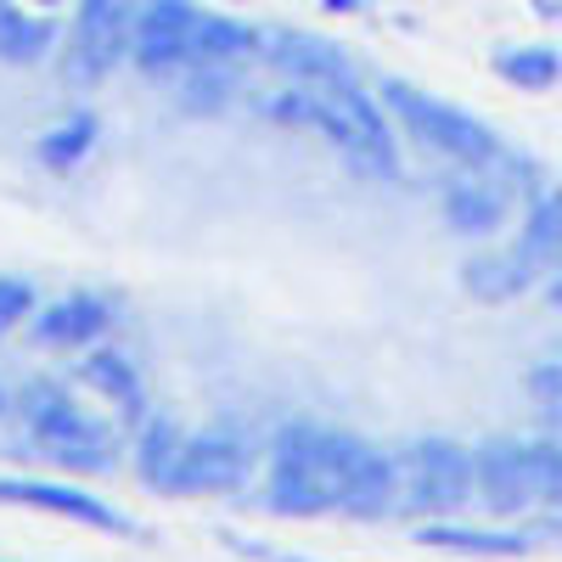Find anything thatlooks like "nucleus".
<instances>
[{"label": "nucleus", "instance_id": "a878e982", "mask_svg": "<svg viewBox=\"0 0 562 562\" xmlns=\"http://www.w3.org/2000/svg\"><path fill=\"white\" fill-rule=\"evenodd\" d=\"M23 315H34V288L18 276H0V333H12Z\"/></svg>", "mask_w": 562, "mask_h": 562}, {"label": "nucleus", "instance_id": "1a4fd4ad", "mask_svg": "<svg viewBox=\"0 0 562 562\" xmlns=\"http://www.w3.org/2000/svg\"><path fill=\"white\" fill-rule=\"evenodd\" d=\"M479 461V501L490 512H524V506H540V490H535V445H518V439H490L473 450Z\"/></svg>", "mask_w": 562, "mask_h": 562}, {"label": "nucleus", "instance_id": "f8f14e48", "mask_svg": "<svg viewBox=\"0 0 562 562\" xmlns=\"http://www.w3.org/2000/svg\"><path fill=\"white\" fill-rule=\"evenodd\" d=\"M389 506H400V461L360 439V450L349 461V484H344V512H355V518H383Z\"/></svg>", "mask_w": 562, "mask_h": 562}, {"label": "nucleus", "instance_id": "aec40b11", "mask_svg": "<svg viewBox=\"0 0 562 562\" xmlns=\"http://www.w3.org/2000/svg\"><path fill=\"white\" fill-rule=\"evenodd\" d=\"M495 74L512 79L518 90H551L562 79V57L551 52V45H506V52L495 57Z\"/></svg>", "mask_w": 562, "mask_h": 562}, {"label": "nucleus", "instance_id": "f257e3e1", "mask_svg": "<svg viewBox=\"0 0 562 562\" xmlns=\"http://www.w3.org/2000/svg\"><path fill=\"white\" fill-rule=\"evenodd\" d=\"M270 119L281 124H304V130H321L333 147L371 180H394L400 175V147L378 113V102L355 90L349 79L338 85H299V90H276L270 102Z\"/></svg>", "mask_w": 562, "mask_h": 562}, {"label": "nucleus", "instance_id": "393cba45", "mask_svg": "<svg viewBox=\"0 0 562 562\" xmlns=\"http://www.w3.org/2000/svg\"><path fill=\"white\" fill-rule=\"evenodd\" d=\"M535 490L540 506H562V445H535Z\"/></svg>", "mask_w": 562, "mask_h": 562}, {"label": "nucleus", "instance_id": "4468645a", "mask_svg": "<svg viewBox=\"0 0 562 562\" xmlns=\"http://www.w3.org/2000/svg\"><path fill=\"white\" fill-rule=\"evenodd\" d=\"M270 63L281 74H293L299 85H338V79H349V57L338 52V45L310 40V34H281L270 45Z\"/></svg>", "mask_w": 562, "mask_h": 562}, {"label": "nucleus", "instance_id": "4be33fe9", "mask_svg": "<svg viewBox=\"0 0 562 562\" xmlns=\"http://www.w3.org/2000/svg\"><path fill=\"white\" fill-rule=\"evenodd\" d=\"M180 434H175V422H147L140 428V450H135V467H140V479L169 490V473H175V461H180Z\"/></svg>", "mask_w": 562, "mask_h": 562}, {"label": "nucleus", "instance_id": "ddd939ff", "mask_svg": "<svg viewBox=\"0 0 562 562\" xmlns=\"http://www.w3.org/2000/svg\"><path fill=\"white\" fill-rule=\"evenodd\" d=\"M506 186L484 180V175H467L445 192V225L461 231V237H490V231L506 220Z\"/></svg>", "mask_w": 562, "mask_h": 562}, {"label": "nucleus", "instance_id": "2eb2a0df", "mask_svg": "<svg viewBox=\"0 0 562 562\" xmlns=\"http://www.w3.org/2000/svg\"><path fill=\"white\" fill-rule=\"evenodd\" d=\"M535 276H540V265H535L524 248L479 254V259H467V293H473V299H490V304H506V299H518Z\"/></svg>", "mask_w": 562, "mask_h": 562}, {"label": "nucleus", "instance_id": "9b49d317", "mask_svg": "<svg viewBox=\"0 0 562 562\" xmlns=\"http://www.w3.org/2000/svg\"><path fill=\"white\" fill-rule=\"evenodd\" d=\"M113 326V304L102 293H68L57 304H45L34 315V338L40 344H52V349H74V344H90V338H102Z\"/></svg>", "mask_w": 562, "mask_h": 562}, {"label": "nucleus", "instance_id": "b1692460", "mask_svg": "<svg viewBox=\"0 0 562 562\" xmlns=\"http://www.w3.org/2000/svg\"><path fill=\"white\" fill-rule=\"evenodd\" d=\"M90 140H97V119H90V113H74L68 124H57L52 135L40 140V158L52 164V169H63V164H79V158L90 153Z\"/></svg>", "mask_w": 562, "mask_h": 562}, {"label": "nucleus", "instance_id": "a211bd4d", "mask_svg": "<svg viewBox=\"0 0 562 562\" xmlns=\"http://www.w3.org/2000/svg\"><path fill=\"white\" fill-rule=\"evenodd\" d=\"M52 23L23 12V7H0V63H40L52 45Z\"/></svg>", "mask_w": 562, "mask_h": 562}, {"label": "nucleus", "instance_id": "0eeeda50", "mask_svg": "<svg viewBox=\"0 0 562 562\" xmlns=\"http://www.w3.org/2000/svg\"><path fill=\"white\" fill-rule=\"evenodd\" d=\"M254 467V450L243 434L231 428H209V434H192L180 445V461L169 473V490L175 495H198V490H237Z\"/></svg>", "mask_w": 562, "mask_h": 562}, {"label": "nucleus", "instance_id": "6ab92c4d", "mask_svg": "<svg viewBox=\"0 0 562 562\" xmlns=\"http://www.w3.org/2000/svg\"><path fill=\"white\" fill-rule=\"evenodd\" d=\"M518 248H524L540 270H546V265H562V192L535 198V209H529V220H524Z\"/></svg>", "mask_w": 562, "mask_h": 562}, {"label": "nucleus", "instance_id": "20e7f679", "mask_svg": "<svg viewBox=\"0 0 562 562\" xmlns=\"http://www.w3.org/2000/svg\"><path fill=\"white\" fill-rule=\"evenodd\" d=\"M400 501L428 518H456L467 501H479V461L456 439H416L400 456Z\"/></svg>", "mask_w": 562, "mask_h": 562}, {"label": "nucleus", "instance_id": "423d86ee", "mask_svg": "<svg viewBox=\"0 0 562 562\" xmlns=\"http://www.w3.org/2000/svg\"><path fill=\"white\" fill-rule=\"evenodd\" d=\"M198 23L203 12L192 0H140V18L130 34V57L140 74H180L198 63Z\"/></svg>", "mask_w": 562, "mask_h": 562}, {"label": "nucleus", "instance_id": "6e6552de", "mask_svg": "<svg viewBox=\"0 0 562 562\" xmlns=\"http://www.w3.org/2000/svg\"><path fill=\"white\" fill-rule=\"evenodd\" d=\"M140 18V0H79L74 18V63L85 79H102L119 57H130V34Z\"/></svg>", "mask_w": 562, "mask_h": 562}, {"label": "nucleus", "instance_id": "dca6fc26", "mask_svg": "<svg viewBox=\"0 0 562 562\" xmlns=\"http://www.w3.org/2000/svg\"><path fill=\"white\" fill-rule=\"evenodd\" d=\"M85 383L97 389V394H108L124 416H147V389H140V378H135V366L124 360V355H113V349H97L85 360Z\"/></svg>", "mask_w": 562, "mask_h": 562}, {"label": "nucleus", "instance_id": "cd10ccee", "mask_svg": "<svg viewBox=\"0 0 562 562\" xmlns=\"http://www.w3.org/2000/svg\"><path fill=\"white\" fill-rule=\"evenodd\" d=\"M326 7H333V12H355V7H360V0H326Z\"/></svg>", "mask_w": 562, "mask_h": 562}, {"label": "nucleus", "instance_id": "c85d7f7f", "mask_svg": "<svg viewBox=\"0 0 562 562\" xmlns=\"http://www.w3.org/2000/svg\"><path fill=\"white\" fill-rule=\"evenodd\" d=\"M45 7H57V0H45Z\"/></svg>", "mask_w": 562, "mask_h": 562}, {"label": "nucleus", "instance_id": "412c9836", "mask_svg": "<svg viewBox=\"0 0 562 562\" xmlns=\"http://www.w3.org/2000/svg\"><path fill=\"white\" fill-rule=\"evenodd\" d=\"M259 45V34L237 18H220V12H203L198 23V63H231V57H248Z\"/></svg>", "mask_w": 562, "mask_h": 562}, {"label": "nucleus", "instance_id": "bb28decb", "mask_svg": "<svg viewBox=\"0 0 562 562\" xmlns=\"http://www.w3.org/2000/svg\"><path fill=\"white\" fill-rule=\"evenodd\" d=\"M529 389H535L540 400L562 405V355H557V360H546V366H535V378H529Z\"/></svg>", "mask_w": 562, "mask_h": 562}, {"label": "nucleus", "instance_id": "f3484780", "mask_svg": "<svg viewBox=\"0 0 562 562\" xmlns=\"http://www.w3.org/2000/svg\"><path fill=\"white\" fill-rule=\"evenodd\" d=\"M422 546H445V551H473V557H524L529 540L524 535H501V529H461L445 518H428V529L416 535Z\"/></svg>", "mask_w": 562, "mask_h": 562}, {"label": "nucleus", "instance_id": "5701e85b", "mask_svg": "<svg viewBox=\"0 0 562 562\" xmlns=\"http://www.w3.org/2000/svg\"><path fill=\"white\" fill-rule=\"evenodd\" d=\"M180 102L192 108V113H220V108L231 102V74H225V63H186Z\"/></svg>", "mask_w": 562, "mask_h": 562}, {"label": "nucleus", "instance_id": "f03ea898", "mask_svg": "<svg viewBox=\"0 0 562 562\" xmlns=\"http://www.w3.org/2000/svg\"><path fill=\"white\" fill-rule=\"evenodd\" d=\"M360 439L315 428V422H293L276 434L270 456V512L281 518H315V512H344V484Z\"/></svg>", "mask_w": 562, "mask_h": 562}, {"label": "nucleus", "instance_id": "39448f33", "mask_svg": "<svg viewBox=\"0 0 562 562\" xmlns=\"http://www.w3.org/2000/svg\"><path fill=\"white\" fill-rule=\"evenodd\" d=\"M23 422H29V434L34 445L63 461V467H79V473H108L113 467V445L108 434L90 422L57 383H29L23 389Z\"/></svg>", "mask_w": 562, "mask_h": 562}, {"label": "nucleus", "instance_id": "7ed1b4c3", "mask_svg": "<svg viewBox=\"0 0 562 562\" xmlns=\"http://www.w3.org/2000/svg\"><path fill=\"white\" fill-rule=\"evenodd\" d=\"M383 102H389V113L422 140V147H434V153H445V158H456V164H473V169H479V164H495V158H501V140H495L490 124H479L473 113H461V108L428 97V90H416V85H405V79H389V85H383Z\"/></svg>", "mask_w": 562, "mask_h": 562}, {"label": "nucleus", "instance_id": "9d476101", "mask_svg": "<svg viewBox=\"0 0 562 562\" xmlns=\"http://www.w3.org/2000/svg\"><path fill=\"white\" fill-rule=\"evenodd\" d=\"M0 501H12V506H34V512H52V518H68V524H85V529L135 535V524L124 518V512L102 506L97 495H85V490H68V484H40V479H0Z\"/></svg>", "mask_w": 562, "mask_h": 562}]
</instances>
